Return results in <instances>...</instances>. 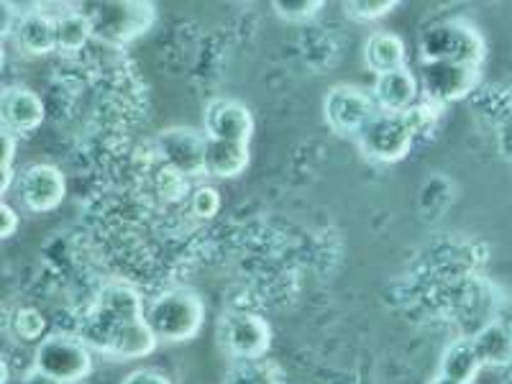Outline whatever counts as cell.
<instances>
[{
	"label": "cell",
	"instance_id": "obj_13",
	"mask_svg": "<svg viewBox=\"0 0 512 384\" xmlns=\"http://www.w3.org/2000/svg\"><path fill=\"white\" fill-rule=\"evenodd\" d=\"M90 310L113 326H126V323L144 320L146 303L139 290H134L126 282H108L93 295Z\"/></svg>",
	"mask_w": 512,
	"mask_h": 384
},
{
	"label": "cell",
	"instance_id": "obj_27",
	"mask_svg": "<svg viewBox=\"0 0 512 384\" xmlns=\"http://www.w3.org/2000/svg\"><path fill=\"white\" fill-rule=\"evenodd\" d=\"M18 226H21V218H18L16 208L3 200V203H0V239L8 241L11 236H16Z\"/></svg>",
	"mask_w": 512,
	"mask_h": 384
},
{
	"label": "cell",
	"instance_id": "obj_17",
	"mask_svg": "<svg viewBox=\"0 0 512 384\" xmlns=\"http://www.w3.org/2000/svg\"><path fill=\"white\" fill-rule=\"evenodd\" d=\"M16 44L29 57H47L57 52V24L44 11H29L18 18Z\"/></svg>",
	"mask_w": 512,
	"mask_h": 384
},
{
	"label": "cell",
	"instance_id": "obj_26",
	"mask_svg": "<svg viewBox=\"0 0 512 384\" xmlns=\"http://www.w3.org/2000/svg\"><path fill=\"white\" fill-rule=\"evenodd\" d=\"M121 384H175V382H172L164 372H159V369L141 367V369H134V372H128L126 377L121 379Z\"/></svg>",
	"mask_w": 512,
	"mask_h": 384
},
{
	"label": "cell",
	"instance_id": "obj_24",
	"mask_svg": "<svg viewBox=\"0 0 512 384\" xmlns=\"http://www.w3.org/2000/svg\"><path fill=\"white\" fill-rule=\"evenodd\" d=\"M397 8V0H346L344 13L351 21H379Z\"/></svg>",
	"mask_w": 512,
	"mask_h": 384
},
{
	"label": "cell",
	"instance_id": "obj_19",
	"mask_svg": "<svg viewBox=\"0 0 512 384\" xmlns=\"http://www.w3.org/2000/svg\"><path fill=\"white\" fill-rule=\"evenodd\" d=\"M482 361L474 351L472 338H456L443 349L438 361V374L456 384H472L482 372Z\"/></svg>",
	"mask_w": 512,
	"mask_h": 384
},
{
	"label": "cell",
	"instance_id": "obj_29",
	"mask_svg": "<svg viewBox=\"0 0 512 384\" xmlns=\"http://www.w3.org/2000/svg\"><path fill=\"white\" fill-rule=\"evenodd\" d=\"M428 384H456V382H451V379H446V377H441V374H436V377H433V379H428Z\"/></svg>",
	"mask_w": 512,
	"mask_h": 384
},
{
	"label": "cell",
	"instance_id": "obj_30",
	"mask_svg": "<svg viewBox=\"0 0 512 384\" xmlns=\"http://www.w3.org/2000/svg\"><path fill=\"white\" fill-rule=\"evenodd\" d=\"M510 328H512V320H510Z\"/></svg>",
	"mask_w": 512,
	"mask_h": 384
},
{
	"label": "cell",
	"instance_id": "obj_20",
	"mask_svg": "<svg viewBox=\"0 0 512 384\" xmlns=\"http://www.w3.org/2000/svg\"><path fill=\"white\" fill-rule=\"evenodd\" d=\"M482 367H510L512 364V328L510 323L492 320L477 336H472Z\"/></svg>",
	"mask_w": 512,
	"mask_h": 384
},
{
	"label": "cell",
	"instance_id": "obj_5",
	"mask_svg": "<svg viewBox=\"0 0 512 384\" xmlns=\"http://www.w3.org/2000/svg\"><path fill=\"white\" fill-rule=\"evenodd\" d=\"M34 369L62 384H80L93 374V351L77 333L52 331L36 346Z\"/></svg>",
	"mask_w": 512,
	"mask_h": 384
},
{
	"label": "cell",
	"instance_id": "obj_16",
	"mask_svg": "<svg viewBox=\"0 0 512 384\" xmlns=\"http://www.w3.org/2000/svg\"><path fill=\"white\" fill-rule=\"evenodd\" d=\"M361 57H364L367 70L374 72V77L408 67V64H405V59H408V47H405L402 36H397L395 31H374V34L364 41Z\"/></svg>",
	"mask_w": 512,
	"mask_h": 384
},
{
	"label": "cell",
	"instance_id": "obj_14",
	"mask_svg": "<svg viewBox=\"0 0 512 384\" xmlns=\"http://www.w3.org/2000/svg\"><path fill=\"white\" fill-rule=\"evenodd\" d=\"M420 95V82L410 67L379 75L372 85V98L382 113H410Z\"/></svg>",
	"mask_w": 512,
	"mask_h": 384
},
{
	"label": "cell",
	"instance_id": "obj_25",
	"mask_svg": "<svg viewBox=\"0 0 512 384\" xmlns=\"http://www.w3.org/2000/svg\"><path fill=\"white\" fill-rule=\"evenodd\" d=\"M190 208L192 213H195V218H200V221L216 218L218 210H221V192H218L216 187L200 185L198 190H192Z\"/></svg>",
	"mask_w": 512,
	"mask_h": 384
},
{
	"label": "cell",
	"instance_id": "obj_9",
	"mask_svg": "<svg viewBox=\"0 0 512 384\" xmlns=\"http://www.w3.org/2000/svg\"><path fill=\"white\" fill-rule=\"evenodd\" d=\"M482 67H466L454 62H428L420 64V93L433 105H448L466 98L477 88Z\"/></svg>",
	"mask_w": 512,
	"mask_h": 384
},
{
	"label": "cell",
	"instance_id": "obj_3",
	"mask_svg": "<svg viewBox=\"0 0 512 384\" xmlns=\"http://www.w3.org/2000/svg\"><path fill=\"white\" fill-rule=\"evenodd\" d=\"M90 18L93 39L108 47H126L157 21V8L146 0H121V3H95L90 8H82Z\"/></svg>",
	"mask_w": 512,
	"mask_h": 384
},
{
	"label": "cell",
	"instance_id": "obj_28",
	"mask_svg": "<svg viewBox=\"0 0 512 384\" xmlns=\"http://www.w3.org/2000/svg\"><path fill=\"white\" fill-rule=\"evenodd\" d=\"M24 384H62V382H57V379L47 377V374H41L39 369L31 367V372L24 377Z\"/></svg>",
	"mask_w": 512,
	"mask_h": 384
},
{
	"label": "cell",
	"instance_id": "obj_6",
	"mask_svg": "<svg viewBox=\"0 0 512 384\" xmlns=\"http://www.w3.org/2000/svg\"><path fill=\"white\" fill-rule=\"evenodd\" d=\"M379 113L372 90H364L351 82L328 88L323 95V118L338 136H359L369 121Z\"/></svg>",
	"mask_w": 512,
	"mask_h": 384
},
{
	"label": "cell",
	"instance_id": "obj_11",
	"mask_svg": "<svg viewBox=\"0 0 512 384\" xmlns=\"http://www.w3.org/2000/svg\"><path fill=\"white\" fill-rule=\"evenodd\" d=\"M47 118V108L44 100L34 93L31 88H21V85H11L3 88L0 93V123L3 131L18 136H31L36 128Z\"/></svg>",
	"mask_w": 512,
	"mask_h": 384
},
{
	"label": "cell",
	"instance_id": "obj_7",
	"mask_svg": "<svg viewBox=\"0 0 512 384\" xmlns=\"http://www.w3.org/2000/svg\"><path fill=\"white\" fill-rule=\"evenodd\" d=\"M218 344L231 359L256 361L272 346V328L259 313L233 310L218 326Z\"/></svg>",
	"mask_w": 512,
	"mask_h": 384
},
{
	"label": "cell",
	"instance_id": "obj_22",
	"mask_svg": "<svg viewBox=\"0 0 512 384\" xmlns=\"http://www.w3.org/2000/svg\"><path fill=\"white\" fill-rule=\"evenodd\" d=\"M11 328H13V336H16L18 341H24V344L39 346L41 341L49 336L47 318H44L41 310L31 308V305H21V308L13 310Z\"/></svg>",
	"mask_w": 512,
	"mask_h": 384
},
{
	"label": "cell",
	"instance_id": "obj_18",
	"mask_svg": "<svg viewBox=\"0 0 512 384\" xmlns=\"http://www.w3.org/2000/svg\"><path fill=\"white\" fill-rule=\"evenodd\" d=\"M159 346V338L154 336V331L149 328V323L144 320H136V323H128L121 331L113 336L111 346L105 351V359L113 361H136L146 359L149 354H154Z\"/></svg>",
	"mask_w": 512,
	"mask_h": 384
},
{
	"label": "cell",
	"instance_id": "obj_21",
	"mask_svg": "<svg viewBox=\"0 0 512 384\" xmlns=\"http://www.w3.org/2000/svg\"><path fill=\"white\" fill-rule=\"evenodd\" d=\"M54 24H57V52L77 54L93 41V29L85 11H72V8L62 11L54 16Z\"/></svg>",
	"mask_w": 512,
	"mask_h": 384
},
{
	"label": "cell",
	"instance_id": "obj_2",
	"mask_svg": "<svg viewBox=\"0 0 512 384\" xmlns=\"http://www.w3.org/2000/svg\"><path fill=\"white\" fill-rule=\"evenodd\" d=\"M487 57L482 31L464 18H448L441 24H433L420 34L418 59L428 62H454L466 67H482Z\"/></svg>",
	"mask_w": 512,
	"mask_h": 384
},
{
	"label": "cell",
	"instance_id": "obj_8",
	"mask_svg": "<svg viewBox=\"0 0 512 384\" xmlns=\"http://www.w3.org/2000/svg\"><path fill=\"white\" fill-rule=\"evenodd\" d=\"M13 192H16L18 203L24 205L29 213H52L62 205L67 195V180H64L62 169L47 162H31L26 164L13 180Z\"/></svg>",
	"mask_w": 512,
	"mask_h": 384
},
{
	"label": "cell",
	"instance_id": "obj_15",
	"mask_svg": "<svg viewBox=\"0 0 512 384\" xmlns=\"http://www.w3.org/2000/svg\"><path fill=\"white\" fill-rule=\"evenodd\" d=\"M249 162H251L249 144L208 139V136H205L203 172L208 177H213V180H233V177L244 175Z\"/></svg>",
	"mask_w": 512,
	"mask_h": 384
},
{
	"label": "cell",
	"instance_id": "obj_23",
	"mask_svg": "<svg viewBox=\"0 0 512 384\" xmlns=\"http://www.w3.org/2000/svg\"><path fill=\"white\" fill-rule=\"evenodd\" d=\"M272 11L287 24H305L323 11V3L320 0H277L272 3Z\"/></svg>",
	"mask_w": 512,
	"mask_h": 384
},
{
	"label": "cell",
	"instance_id": "obj_12",
	"mask_svg": "<svg viewBox=\"0 0 512 384\" xmlns=\"http://www.w3.org/2000/svg\"><path fill=\"white\" fill-rule=\"evenodd\" d=\"M159 154H162L164 164L185 177L205 175L203 172V152L205 139L190 128H169L157 136Z\"/></svg>",
	"mask_w": 512,
	"mask_h": 384
},
{
	"label": "cell",
	"instance_id": "obj_10",
	"mask_svg": "<svg viewBox=\"0 0 512 384\" xmlns=\"http://www.w3.org/2000/svg\"><path fill=\"white\" fill-rule=\"evenodd\" d=\"M203 126L208 139L249 144L254 136V113L241 100L216 98L205 105Z\"/></svg>",
	"mask_w": 512,
	"mask_h": 384
},
{
	"label": "cell",
	"instance_id": "obj_1",
	"mask_svg": "<svg viewBox=\"0 0 512 384\" xmlns=\"http://www.w3.org/2000/svg\"><path fill=\"white\" fill-rule=\"evenodd\" d=\"M144 318L159 338V344H187L203 331L205 303L190 287H172L157 292L146 303Z\"/></svg>",
	"mask_w": 512,
	"mask_h": 384
},
{
	"label": "cell",
	"instance_id": "obj_4",
	"mask_svg": "<svg viewBox=\"0 0 512 384\" xmlns=\"http://www.w3.org/2000/svg\"><path fill=\"white\" fill-rule=\"evenodd\" d=\"M418 134L410 113H382L379 111L372 121L356 136L359 154L374 164H395L405 159L413 149V139Z\"/></svg>",
	"mask_w": 512,
	"mask_h": 384
}]
</instances>
